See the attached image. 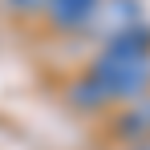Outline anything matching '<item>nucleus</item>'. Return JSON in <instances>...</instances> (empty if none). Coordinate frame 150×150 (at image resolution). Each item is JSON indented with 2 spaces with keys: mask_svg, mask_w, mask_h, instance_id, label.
<instances>
[{
  "mask_svg": "<svg viewBox=\"0 0 150 150\" xmlns=\"http://www.w3.org/2000/svg\"><path fill=\"white\" fill-rule=\"evenodd\" d=\"M89 81L101 89V98L114 105L122 101H134L150 93V53H122V49H110L101 45V53L89 61Z\"/></svg>",
  "mask_w": 150,
  "mask_h": 150,
  "instance_id": "nucleus-1",
  "label": "nucleus"
},
{
  "mask_svg": "<svg viewBox=\"0 0 150 150\" xmlns=\"http://www.w3.org/2000/svg\"><path fill=\"white\" fill-rule=\"evenodd\" d=\"M105 130H110V138L122 142V146H150V93L114 105Z\"/></svg>",
  "mask_w": 150,
  "mask_h": 150,
  "instance_id": "nucleus-2",
  "label": "nucleus"
},
{
  "mask_svg": "<svg viewBox=\"0 0 150 150\" xmlns=\"http://www.w3.org/2000/svg\"><path fill=\"white\" fill-rule=\"evenodd\" d=\"M142 21V4L138 0H98V8H93V16H89V25L81 37H98L101 45L110 41V37H118L126 33L130 25H138Z\"/></svg>",
  "mask_w": 150,
  "mask_h": 150,
  "instance_id": "nucleus-3",
  "label": "nucleus"
},
{
  "mask_svg": "<svg viewBox=\"0 0 150 150\" xmlns=\"http://www.w3.org/2000/svg\"><path fill=\"white\" fill-rule=\"evenodd\" d=\"M98 0H49V12H45V25L61 37H81L89 16H93Z\"/></svg>",
  "mask_w": 150,
  "mask_h": 150,
  "instance_id": "nucleus-4",
  "label": "nucleus"
},
{
  "mask_svg": "<svg viewBox=\"0 0 150 150\" xmlns=\"http://www.w3.org/2000/svg\"><path fill=\"white\" fill-rule=\"evenodd\" d=\"M65 101L73 105L77 114H105L110 110V101L101 98V89L89 81V73H77L69 85H65Z\"/></svg>",
  "mask_w": 150,
  "mask_h": 150,
  "instance_id": "nucleus-5",
  "label": "nucleus"
},
{
  "mask_svg": "<svg viewBox=\"0 0 150 150\" xmlns=\"http://www.w3.org/2000/svg\"><path fill=\"white\" fill-rule=\"evenodd\" d=\"M4 8L12 12V16H21V21H45V12H49V0H4Z\"/></svg>",
  "mask_w": 150,
  "mask_h": 150,
  "instance_id": "nucleus-6",
  "label": "nucleus"
},
{
  "mask_svg": "<svg viewBox=\"0 0 150 150\" xmlns=\"http://www.w3.org/2000/svg\"><path fill=\"white\" fill-rule=\"evenodd\" d=\"M122 150H150V146H122Z\"/></svg>",
  "mask_w": 150,
  "mask_h": 150,
  "instance_id": "nucleus-7",
  "label": "nucleus"
}]
</instances>
